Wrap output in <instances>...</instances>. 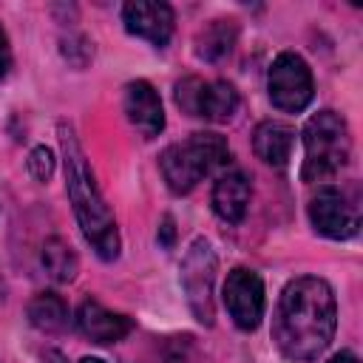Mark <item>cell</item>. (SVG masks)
<instances>
[{
	"mask_svg": "<svg viewBox=\"0 0 363 363\" xmlns=\"http://www.w3.org/2000/svg\"><path fill=\"white\" fill-rule=\"evenodd\" d=\"M77 363H105V360H99V357H82V360H77Z\"/></svg>",
	"mask_w": 363,
	"mask_h": 363,
	"instance_id": "cell-21",
	"label": "cell"
},
{
	"mask_svg": "<svg viewBox=\"0 0 363 363\" xmlns=\"http://www.w3.org/2000/svg\"><path fill=\"white\" fill-rule=\"evenodd\" d=\"M9 65H11V51H9V40L0 28V79L9 74Z\"/></svg>",
	"mask_w": 363,
	"mask_h": 363,
	"instance_id": "cell-19",
	"label": "cell"
},
{
	"mask_svg": "<svg viewBox=\"0 0 363 363\" xmlns=\"http://www.w3.org/2000/svg\"><path fill=\"white\" fill-rule=\"evenodd\" d=\"M224 306L238 329H255L264 318V281L258 272L235 267L224 281Z\"/></svg>",
	"mask_w": 363,
	"mask_h": 363,
	"instance_id": "cell-7",
	"label": "cell"
},
{
	"mask_svg": "<svg viewBox=\"0 0 363 363\" xmlns=\"http://www.w3.org/2000/svg\"><path fill=\"white\" fill-rule=\"evenodd\" d=\"M210 247L204 241H199L193 247V252L184 261V286L190 295V303L199 315V320L213 323V303H210V292H213V269H216V258H210Z\"/></svg>",
	"mask_w": 363,
	"mask_h": 363,
	"instance_id": "cell-10",
	"label": "cell"
},
{
	"mask_svg": "<svg viewBox=\"0 0 363 363\" xmlns=\"http://www.w3.org/2000/svg\"><path fill=\"white\" fill-rule=\"evenodd\" d=\"M28 170H31V176L37 179V182H45L51 173H54V153L48 150V147H34L31 153H28Z\"/></svg>",
	"mask_w": 363,
	"mask_h": 363,
	"instance_id": "cell-18",
	"label": "cell"
},
{
	"mask_svg": "<svg viewBox=\"0 0 363 363\" xmlns=\"http://www.w3.org/2000/svg\"><path fill=\"white\" fill-rule=\"evenodd\" d=\"M335 326H337L335 292L323 278L303 275L286 284L272 318V340L286 360L292 363L315 360L332 343Z\"/></svg>",
	"mask_w": 363,
	"mask_h": 363,
	"instance_id": "cell-1",
	"label": "cell"
},
{
	"mask_svg": "<svg viewBox=\"0 0 363 363\" xmlns=\"http://www.w3.org/2000/svg\"><path fill=\"white\" fill-rule=\"evenodd\" d=\"M77 326L94 343H116L133 329L130 318H125L119 312H111L96 301H82V306L77 312Z\"/></svg>",
	"mask_w": 363,
	"mask_h": 363,
	"instance_id": "cell-12",
	"label": "cell"
},
{
	"mask_svg": "<svg viewBox=\"0 0 363 363\" xmlns=\"http://www.w3.org/2000/svg\"><path fill=\"white\" fill-rule=\"evenodd\" d=\"M292 145H295V130L286 122L278 119H267L255 128L252 136V147L258 153V159H264L272 167H286L289 156H292Z\"/></svg>",
	"mask_w": 363,
	"mask_h": 363,
	"instance_id": "cell-14",
	"label": "cell"
},
{
	"mask_svg": "<svg viewBox=\"0 0 363 363\" xmlns=\"http://www.w3.org/2000/svg\"><path fill=\"white\" fill-rule=\"evenodd\" d=\"M227 159H230L227 139L221 133L201 130V133H193L187 142L170 145L162 153L159 167H162V176L167 182V187L176 196H182V193H190L216 167L227 164Z\"/></svg>",
	"mask_w": 363,
	"mask_h": 363,
	"instance_id": "cell-3",
	"label": "cell"
},
{
	"mask_svg": "<svg viewBox=\"0 0 363 363\" xmlns=\"http://www.w3.org/2000/svg\"><path fill=\"white\" fill-rule=\"evenodd\" d=\"M329 363H360V360H357L352 352H340V354H335Z\"/></svg>",
	"mask_w": 363,
	"mask_h": 363,
	"instance_id": "cell-20",
	"label": "cell"
},
{
	"mask_svg": "<svg viewBox=\"0 0 363 363\" xmlns=\"http://www.w3.org/2000/svg\"><path fill=\"white\" fill-rule=\"evenodd\" d=\"M176 102L190 116L227 122L238 108V94L230 82H201L199 77H187L176 85Z\"/></svg>",
	"mask_w": 363,
	"mask_h": 363,
	"instance_id": "cell-6",
	"label": "cell"
},
{
	"mask_svg": "<svg viewBox=\"0 0 363 363\" xmlns=\"http://www.w3.org/2000/svg\"><path fill=\"white\" fill-rule=\"evenodd\" d=\"M28 320L31 326H37L40 332H60L68 323V306L60 295L54 292H40L31 303H28Z\"/></svg>",
	"mask_w": 363,
	"mask_h": 363,
	"instance_id": "cell-15",
	"label": "cell"
},
{
	"mask_svg": "<svg viewBox=\"0 0 363 363\" xmlns=\"http://www.w3.org/2000/svg\"><path fill=\"white\" fill-rule=\"evenodd\" d=\"M250 204V179L241 170H227L213 184V210L221 221L238 224Z\"/></svg>",
	"mask_w": 363,
	"mask_h": 363,
	"instance_id": "cell-13",
	"label": "cell"
},
{
	"mask_svg": "<svg viewBox=\"0 0 363 363\" xmlns=\"http://www.w3.org/2000/svg\"><path fill=\"white\" fill-rule=\"evenodd\" d=\"M43 267H45V272H48L54 281H60V284L74 281V278H77V269H79L74 250H71L62 238H48V241L43 244Z\"/></svg>",
	"mask_w": 363,
	"mask_h": 363,
	"instance_id": "cell-16",
	"label": "cell"
},
{
	"mask_svg": "<svg viewBox=\"0 0 363 363\" xmlns=\"http://www.w3.org/2000/svg\"><path fill=\"white\" fill-rule=\"evenodd\" d=\"M230 20H216L210 28H204V34L199 37V57H204V60H218V57H224L227 51H230V45H233V37H235V31H233V26H227Z\"/></svg>",
	"mask_w": 363,
	"mask_h": 363,
	"instance_id": "cell-17",
	"label": "cell"
},
{
	"mask_svg": "<svg viewBox=\"0 0 363 363\" xmlns=\"http://www.w3.org/2000/svg\"><path fill=\"white\" fill-rule=\"evenodd\" d=\"M60 142H62V156H65V187L77 213V221L88 238V244L96 250L99 258L111 261L119 255V233H116V221L105 204V199L99 196L96 184H94V173L85 162V153L74 136L71 128H60Z\"/></svg>",
	"mask_w": 363,
	"mask_h": 363,
	"instance_id": "cell-2",
	"label": "cell"
},
{
	"mask_svg": "<svg viewBox=\"0 0 363 363\" xmlns=\"http://www.w3.org/2000/svg\"><path fill=\"white\" fill-rule=\"evenodd\" d=\"M125 28L136 37L150 40L153 45H167L173 34V9L167 3H153V0H133L125 3L122 9Z\"/></svg>",
	"mask_w": 363,
	"mask_h": 363,
	"instance_id": "cell-9",
	"label": "cell"
},
{
	"mask_svg": "<svg viewBox=\"0 0 363 363\" xmlns=\"http://www.w3.org/2000/svg\"><path fill=\"white\" fill-rule=\"evenodd\" d=\"M309 218L315 224V230L326 238H352L360 227V218H357V207L346 199L343 190L326 184L320 187L312 201H309Z\"/></svg>",
	"mask_w": 363,
	"mask_h": 363,
	"instance_id": "cell-8",
	"label": "cell"
},
{
	"mask_svg": "<svg viewBox=\"0 0 363 363\" xmlns=\"http://www.w3.org/2000/svg\"><path fill=\"white\" fill-rule=\"evenodd\" d=\"M303 170L301 176L306 182H323L335 176L352 153V136L346 128V119L335 111H320L303 125Z\"/></svg>",
	"mask_w": 363,
	"mask_h": 363,
	"instance_id": "cell-4",
	"label": "cell"
},
{
	"mask_svg": "<svg viewBox=\"0 0 363 363\" xmlns=\"http://www.w3.org/2000/svg\"><path fill=\"white\" fill-rule=\"evenodd\" d=\"M267 88H269L272 105L278 111H286V113L303 111L312 102V94H315L309 65L303 62V57H298L292 51H284L272 60Z\"/></svg>",
	"mask_w": 363,
	"mask_h": 363,
	"instance_id": "cell-5",
	"label": "cell"
},
{
	"mask_svg": "<svg viewBox=\"0 0 363 363\" xmlns=\"http://www.w3.org/2000/svg\"><path fill=\"white\" fill-rule=\"evenodd\" d=\"M125 113H128L130 125H133L145 139L159 136L162 128H164L162 99H159V94L153 91V85L145 82V79L128 82V88H125Z\"/></svg>",
	"mask_w": 363,
	"mask_h": 363,
	"instance_id": "cell-11",
	"label": "cell"
}]
</instances>
